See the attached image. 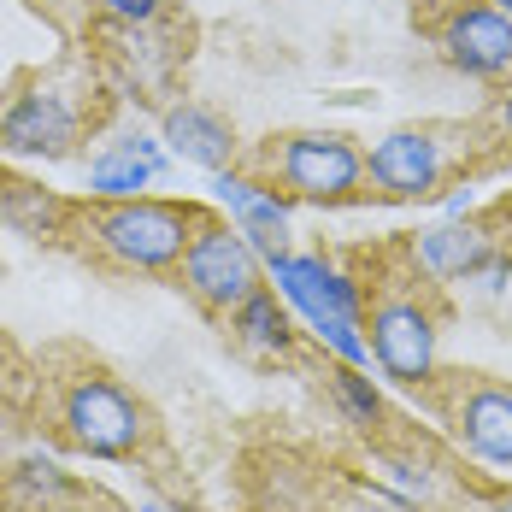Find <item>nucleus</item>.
Segmentation results:
<instances>
[{
	"mask_svg": "<svg viewBox=\"0 0 512 512\" xmlns=\"http://www.w3.org/2000/svg\"><path fill=\"white\" fill-rule=\"evenodd\" d=\"M460 442L477 460L512 465V395L507 389H477L460 407Z\"/></svg>",
	"mask_w": 512,
	"mask_h": 512,
	"instance_id": "ddd939ff",
	"label": "nucleus"
},
{
	"mask_svg": "<svg viewBox=\"0 0 512 512\" xmlns=\"http://www.w3.org/2000/svg\"><path fill=\"white\" fill-rule=\"evenodd\" d=\"M271 277L283 283V295L295 307L307 312L318 342H330L348 365L371 359V342L359 336V295L336 265H324L318 254H271Z\"/></svg>",
	"mask_w": 512,
	"mask_h": 512,
	"instance_id": "f257e3e1",
	"label": "nucleus"
},
{
	"mask_svg": "<svg viewBox=\"0 0 512 512\" xmlns=\"http://www.w3.org/2000/svg\"><path fill=\"white\" fill-rule=\"evenodd\" d=\"M442 53L465 77H507L512 71V18L501 6H465L442 30Z\"/></svg>",
	"mask_w": 512,
	"mask_h": 512,
	"instance_id": "0eeeda50",
	"label": "nucleus"
},
{
	"mask_svg": "<svg viewBox=\"0 0 512 512\" xmlns=\"http://www.w3.org/2000/svg\"><path fill=\"white\" fill-rule=\"evenodd\" d=\"M489 6H501V12H507V18H512V0H489Z\"/></svg>",
	"mask_w": 512,
	"mask_h": 512,
	"instance_id": "412c9836",
	"label": "nucleus"
},
{
	"mask_svg": "<svg viewBox=\"0 0 512 512\" xmlns=\"http://www.w3.org/2000/svg\"><path fill=\"white\" fill-rule=\"evenodd\" d=\"M71 136H77V118H71V106L59 101V95H48V89L24 95V101L0 118V142H6L12 154H65Z\"/></svg>",
	"mask_w": 512,
	"mask_h": 512,
	"instance_id": "1a4fd4ad",
	"label": "nucleus"
},
{
	"mask_svg": "<svg viewBox=\"0 0 512 512\" xmlns=\"http://www.w3.org/2000/svg\"><path fill=\"white\" fill-rule=\"evenodd\" d=\"M142 512H165V507H154V501H142Z\"/></svg>",
	"mask_w": 512,
	"mask_h": 512,
	"instance_id": "4be33fe9",
	"label": "nucleus"
},
{
	"mask_svg": "<svg viewBox=\"0 0 512 512\" xmlns=\"http://www.w3.org/2000/svg\"><path fill=\"white\" fill-rule=\"evenodd\" d=\"M501 124H507V136H512V89H507V101H501Z\"/></svg>",
	"mask_w": 512,
	"mask_h": 512,
	"instance_id": "6ab92c4d",
	"label": "nucleus"
},
{
	"mask_svg": "<svg viewBox=\"0 0 512 512\" xmlns=\"http://www.w3.org/2000/svg\"><path fill=\"white\" fill-rule=\"evenodd\" d=\"M159 165H165V159H159L154 136H124L106 159H95L89 189H95V195H136V189H148L159 177Z\"/></svg>",
	"mask_w": 512,
	"mask_h": 512,
	"instance_id": "4468645a",
	"label": "nucleus"
},
{
	"mask_svg": "<svg viewBox=\"0 0 512 512\" xmlns=\"http://www.w3.org/2000/svg\"><path fill=\"white\" fill-rule=\"evenodd\" d=\"M148 430V412L136 407L112 377H83L71 395H65V436L101 460H118L142 442Z\"/></svg>",
	"mask_w": 512,
	"mask_h": 512,
	"instance_id": "39448f33",
	"label": "nucleus"
},
{
	"mask_svg": "<svg viewBox=\"0 0 512 512\" xmlns=\"http://www.w3.org/2000/svg\"><path fill=\"white\" fill-rule=\"evenodd\" d=\"M371 359L395 383H424L436 371V324L418 301H389L371 318Z\"/></svg>",
	"mask_w": 512,
	"mask_h": 512,
	"instance_id": "423d86ee",
	"label": "nucleus"
},
{
	"mask_svg": "<svg viewBox=\"0 0 512 512\" xmlns=\"http://www.w3.org/2000/svg\"><path fill=\"white\" fill-rule=\"evenodd\" d=\"M336 395H342V407L354 412V424H371L377 418V389H371V377H359V365L336 371Z\"/></svg>",
	"mask_w": 512,
	"mask_h": 512,
	"instance_id": "f3484780",
	"label": "nucleus"
},
{
	"mask_svg": "<svg viewBox=\"0 0 512 512\" xmlns=\"http://www.w3.org/2000/svg\"><path fill=\"white\" fill-rule=\"evenodd\" d=\"M412 254L430 277H483L495 265V242L477 224H442V230H424Z\"/></svg>",
	"mask_w": 512,
	"mask_h": 512,
	"instance_id": "9b49d317",
	"label": "nucleus"
},
{
	"mask_svg": "<svg viewBox=\"0 0 512 512\" xmlns=\"http://www.w3.org/2000/svg\"><path fill=\"white\" fill-rule=\"evenodd\" d=\"M165 142L189 159V165H201V171H224L230 154H236V130H230L212 106H171Z\"/></svg>",
	"mask_w": 512,
	"mask_h": 512,
	"instance_id": "f8f14e48",
	"label": "nucleus"
},
{
	"mask_svg": "<svg viewBox=\"0 0 512 512\" xmlns=\"http://www.w3.org/2000/svg\"><path fill=\"white\" fill-rule=\"evenodd\" d=\"M183 283L206 312H236L259 289L254 242L230 224H201L195 242L183 248Z\"/></svg>",
	"mask_w": 512,
	"mask_h": 512,
	"instance_id": "7ed1b4c3",
	"label": "nucleus"
},
{
	"mask_svg": "<svg viewBox=\"0 0 512 512\" xmlns=\"http://www.w3.org/2000/svg\"><path fill=\"white\" fill-rule=\"evenodd\" d=\"M277 171L301 201H348L365 183V154L336 130H301L277 148Z\"/></svg>",
	"mask_w": 512,
	"mask_h": 512,
	"instance_id": "20e7f679",
	"label": "nucleus"
},
{
	"mask_svg": "<svg viewBox=\"0 0 512 512\" xmlns=\"http://www.w3.org/2000/svg\"><path fill=\"white\" fill-rule=\"evenodd\" d=\"M218 189V201L230 206V218H236V230L254 242V254H283V242H289V206L277 201V195H265L254 183H242V177H218L212 183Z\"/></svg>",
	"mask_w": 512,
	"mask_h": 512,
	"instance_id": "9d476101",
	"label": "nucleus"
},
{
	"mask_svg": "<svg viewBox=\"0 0 512 512\" xmlns=\"http://www.w3.org/2000/svg\"><path fill=\"white\" fill-rule=\"evenodd\" d=\"M101 6L112 12V18H124V24H148V18L159 12V0H101Z\"/></svg>",
	"mask_w": 512,
	"mask_h": 512,
	"instance_id": "a211bd4d",
	"label": "nucleus"
},
{
	"mask_svg": "<svg viewBox=\"0 0 512 512\" xmlns=\"http://www.w3.org/2000/svg\"><path fill=\"white\" fill-rule=\"evenodd\" d=\"M230 324H236L242 348H254V354H283L289 348V318L271 301V289H254L242 307L230 312Z\"/></svg>",
	"mask_w": 512,
	"mask_h": 512,
	"instance_id": "2eb2a0df",
	"label": "nucleus"
},
{
	"mask_svg": "<svg viewBox=\"0 0 512 512\" xmlns=\"http://www.w3.org/2000/svg\"><path fill=\"white\" fill-rule=\"evenodd\" d=\"M365 171H371V183L389 189V195H424V189H436V177H442V142H436L430 130H395V136H383V142L371 148Z\"/></svg>",
	"mask_w": 512,
	"mask_h": 512,
	"instance_id": "6e6552de",
	"label": "nucleus"
},
{
	"mask_svg": "<svg viewBox=\"0 0 512 512\" xmlns=\"http://www.w3.org/2000/svg\"><path fill=\"white\" fill-rule=\"evenodd\" d=\"M489 512H512V495H501V501H495V507H489Z\"/></svg>",
	"mask_w": 512,
	"mask_h": 512,
	"instance_id": "aec40b11",
	"label": "nucleus"
},
{
	"mask_svg": "<svg viewBox=\"0 0 512 512\" xmlns=\"http://www.w3.org/2000/svg\"><path fill=\"white\" fill-rule=\"evenodd\" d=\"M0 212L12 218V224H24V230H48L53 218H59V201L42 195V189H30V183H0Z\"/></svg>",
	"mask_w": 512,
	"mask_h": 512,
	"instance_id": "dca6fc26",
	"label": "nucleus"
},
{
	"mask_svg": "<svg viewBox=\"0 0 512 512\" xmlns=\"http://www.w3.org/2000/svg\"><path fill=\"white\" fill-rule=\"evenodd\" d=\"M201 218L195 206L177 201H124L101 218V242L112 259L136 265V271H159V265H177L183 248L195 242Z\"/></svg>",
	"mask_w": 512,
	"mask_h": 512,
	"instance_id": "f03ea898",
	"label": "nucleus"
}]
</instances>
